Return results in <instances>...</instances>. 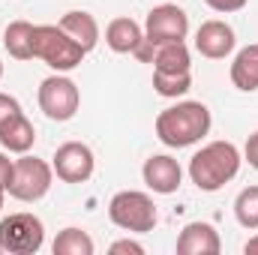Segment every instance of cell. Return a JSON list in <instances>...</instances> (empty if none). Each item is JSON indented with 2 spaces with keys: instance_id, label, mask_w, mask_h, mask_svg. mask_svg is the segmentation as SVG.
Wrapping results in <instances>:
<instances>
[{
  "instance_id": "obj_20",
  "label": "cell",
  "mask_w": 258,
  "mask_h": 255,
  "mask_svg": "<svg viewBox=\"0 0 258 255\" xmlns=\"http://www.w3.org/2000/svg\"><path fill=\"white\" fill-rule=\"evenodd\" d=\"M192 87V75L189 72H156L153 69V90L165 99H177L183 93H189Z\"/></svg>"
},
{
  "instance_id": "obj_25",
  "label": "cell",
  "mask_w": 258,
  "mask_h": 255,
  "mask_svg": "<svg viewBox=\"0 0 258 255\" xmlns=\"http://www.w3.org/2000/svg\"><path fill=\"white\" fill-rule=\"evenodd\" d=\"M12 168H15V162H12L6 153H0V189L9 186V180H12Z\"/></svg>"
},
{
  "instance_id": "obj_1",
  "label": "cell",
  "mask_w": 258,
  "mask_h": 255,
  "mask_svg": "<svg viewBox=\"0 0 258 255\" xmlns=\"http://www.w3.org/2000/svg\"><path fill=\"white\" fill-rule=\"evenodd\" d=\"M210 108L204 102H177L156 117V138L165 147H192L210 132Z\"/></svg>"
},
{
  "instance_id": "obj_28",
  "label": "cell",
  "mask_w": 258,
  "mask_h": 255,
  "mask_svg": "<svg viewBox=\"0 0 258 255\" xmlns=\"http://www.w3.org/2000/svg\"><path fill=\"white\" fill-rule=\"evenodd\" d=\"M3 201H6V189H0V210H3Z\"/></svg>"
},
{
  "instance_id": "obj_11",
  "label": "cell",
  "mask_w": 258,
  "mask_h": 255,
  "mask_svg": "<svg viewBox=\"0 0 258 255\" xmlns=\"http://www.w3.org/2000/svg\"><path fill=\"white\" fill-rule=\"evenodd\" d=\"M141 177H144L147 189L159 192V195H171V192L180 189V183H183V168L168 153H156V156L144 159Z\"/></svg>"
},
{
  "instance_id": "obj_15",
  "label": "cell",
  "mask_w": 258,
  "mask_h": 255,
  "mask_svg": "<svg viewBox=\"0 0 258 255\" xmlns=\"http://www.w3.org/2000/svg\"><path fill=\"white\" fill-rule=\"evenodd\" d=\"M60 27H63L84 51H93L96 42H99V24H96V18H93L90 12H84V9L66 12L63 18H60Z\"/></svg>"
},
{
  "instance_id": "obj_18",
  "label": "cell",
  "mask_w": 258,
  "mask_h": 255,
  "mask_svg": "<svg viewBox=\"0 0 258 255\" xmlns=\"http://www.w3.org/2000/svg\"><path fill=\"white\" fill-rule=\"evenodd\" d=\"M150 63L156 72H189L192 57H189L186 42H162V45H156Z\"/></svg>"
},
{
  "instance_id": "obj_7",
  "label": "cell",
  "mask_w": 258,
  "mask_h": 255,
  "mask_svg": "<svg viewBox=\"0 0 258 255\" xmlns=\"http://www.w3.org/2000/svg\"><path fill=\"white\" fill-rule=\"evenodd\" d=\"M36 99H39L42 114H45L48 120H57V123L72 120V117L78 114V105H81L78 84H75L72 78L60 75V72H57V75H48V78L39 84Z\"/></svg>"
},
{
  "instance_id": "obj_10",
  "label": "cell",
  "mask_w": 258,
  "mask_h": 255,
  "mask_svg": "<svg viewBox=\"0 0 258 255\" xmlns=\"http://www.w3.org/2000/svg\"><path fill=\"white\" fill-rule=\"evenodd\" d=\"M234 45H237V39H234L231 24H225L219 18H210L195 30V48H198L201 57L222 60V57H228L234 51Z\"/></svg>"
},
{
  "instance_id": "obj_6",
  "label": "cell",
  "mask_w": 258,
  "mask_h": 255,
  "mask_svg": "<svg viewBox=\"0 0 258 255\" xmlns=\"http://www.w3.org/2000/svg\"><path fill=\"white\" fill-rule=\"evenodd\" d=\"M51 180H54V168L45 159H36V156L21 153V159H15L12 180H9L6 192L12 198H18V201H39V198L48 195Z\"/></svg>"
},
{
  "instance_id": "obj_4",
  "label": "cell",
  "mask_w": 258,
  "mask_h": 255,
  "mask_svg": "<svg viewBox=\"0 0 258 255\" xmlns=\"http://www.w3.org/2000/svg\"><path fill=\"white\" fill-rule=\"evenodd\" d=\"M108 216L117 228L132 231V234H147L156 225V204L147 192L123 189L108 201Z\"/></svg>"
},
{
  "instance_id": "obj_17",
  "label": "cell",
  "mask_w": 258,
  "mask_h": 255,
  "mask_svg": "<svg viewBox=\"0 0 258 255\" xmlns=\"http://www.w3.org/2000/svg\"><path fill=\"white\" fill-rule=\"evenodd\" d=\"M33 27L30 21L18 18V21H9L6 33H3V48L9 51V57L15 60H33Z\"/></svg>"
},
{
  "instance_id": "obj_2",
  "label": "cell",
  "mask_w": 258,
  "mask_h": 255,
  "mask_svg": "<svg viewBox=\"0 0 258 255\" xmlns=\"http://www.w3.org/2000/svg\"><path fill=\"white\" fill-rule=\"evenodd\" d=\"M240 162V150L231 141H210L189 159V180L201 192H216L237 177Z\"/></svg>"
},
{
  "instance_id": "obj_22",
  "label": "cell",
  "mask_w": 258,
  "mask_h": 255,
  "mask_svg": "<svg viewBox=\"0 0 258 255\" xmlns=\"http://www.w3.org/2000/svg\"><path fill=\"white\" fill-rule=\"evenodd\" d=\"M21 111V102L15 99V96H9V93H0V126L12 117V114H18Z\"/></svg>"
},
{
  "instance_id": "obj_14",
  "label": "cell",
  "mask_w": 258,
  "mask_h": 255,
  "mask_svg": "<svg viewBox=\"0 0 258 255\" xmlns=\"http://www.w3.org/2000/svg\"><path fill=\"white\" fill-rule=\"evenodd\" d=\"M33 141H36V129L27 120L24 111L12 114V117L0 126V144H3V150H9V153H27V150L33 147Z\"/></svg>"
},
{
  "instance_id": "obj_19",
  "label": "cell",
  "mask_w": 258,
  "mask_h": 255,
  "mask_svg": "<svg viewBox=\"0 0 258 255\" xmlns=\"http://www.w3.org/2000/svg\"><path fill=\"white\" fill-rule=\"evenodd\" d=\"M54 255H93V237L81 228H63L54 243H51Z\"/></svg>"
},
{
  "instance_id": "obj_29",
  "label": "cell",
  "mask_w": 258,
  "mask_h": 255,
  "mask_svg": "<svg viewBox=\"0 0 258 255\" xmlns=\"http://www.w3.org/2000/svg\"><path fill=\"white\" fill-rule=\"evenodd\" d=\"M0 78H3V63H0Z\"/></svg>"
},
{
  "instance_id": "obj_27",
  "label": "cell",
  "mask_w": 258,
  "mask_h": 255,
  "mask_svg": "<svg viewBox=\"0 0 258 255\" xmlns=\"http://www.w3.org/2000/svg\"><path fill=\"white\" fill-rule=\"evenodd\" d=\"M243 252H246V255H258V234H255V237H249V240H246Z\"/></svg>"
},
{
  "instance_id": "obj_16",
  "label": "cell",
  "mask_w": 258,
  "mask_h": 255,
  "mask_svg": "<svg viewBox=\"0 0 258 255\" xmlns=\"http://www.w3.org/2000/svg\"><path fill=\"white\" fill-rule=\"evenodd\" d=\"M231 84L243 93L258 90V42L240 48L231 63Z\"/></svg>"
},
{
  "instance_id": "obj_23",
  "label": "cell",
  "mask_w": 258,
  "mask_h": 255,
  "mask_svg": "<svg viewBox=\"0 0 258 255\" xmlns=\"http://www.w3.org/2000/svg\"><path fill=\"white\" fill-rule=\"evenodd\" d=\"M213 12H240L249 0H204Z\"/></svg>"
},
{
  "instance_id": "obj_12",
  "label": "cell",
  "mask_w": 258,
  "mask_h": 255,
  "mask_svg": "<svg viewBox=\"0 0 258 255\" xmlns=\"http://www.w3.org/2000/svg\"><path fill=\"white\" fill-rule=\"evenodd\" d=\"M222 240L210 222H189L177 237V255H219Z\"/></svg>"
},
{
  "instance_id": "obj_24",
  "label": "cell",
  "mask_w": 258,
  "mask_h": 255,
  "mask_svg": "<svg viewBox=\"0 0 258 255\" xmlns=\"http://www.w3.org/2000/svg\"><path fill=\"white\" fill-rule=\"evenodd\" d=\"M120 252H132V255H144V246L141 243H135V240H117V243H111V255H120Z\"/></svg>"
},
{
  "instance_id": "obj_26",
  "label": "cell",
  "mask_w": 258,
  "mask_h": 255,
  "mask_svg": "<svg viewBox=\"0 0 258 255\" xmlns=\"http://www.w3.org/2000/svg\"><path fill=\"white\" fill-rule=\"evenodd\" d=\"M243 156H246V162L258 171V132L249 135V141H246V147H243Z\"/></svg>"
},
{
  "instance_id": "obj_3",
  "label": "cell",
  "mask_w": 258,
  "mask_h": 255,
  "mask_svg": "<svg viewBox=\"0 0 258 255\" xmlns=\"http://www.w3.org/2000/svg\"><path fill=\"white\" fill-rule=\"evenodd\" d=\"M84 48L66 33L60 24H36L33 27V57L48 63L54 72H69L84 60Z\"/></svg>"
},
{
  "instance_id": "obj_8",
  "label": "cell",
  "mask_w": 258,
  "mask_h": 255,
  "mask_svg": "<svg viewBox=\"0 0 258 255\" xmlns=\"http://www.w3.org/2000/svg\"><path fill=\"white\" fill-rule=\"evenodd\" d=\"M186 33H189V15L177 3H162L156 9H150V15L144 21V39L153 45L183 42Z\"/></svg>"
},
{
  "instance_id": "obj_5",
  "label": "cell",
  "mask_w": 258,
  "mask_h": 255,
  "mask_svg": "<svg viewBox=\"0 0 258 255\" xmlns=\"http://www.w3.org/2000/svg\"><path fill=\"white\" fill-rule=\"evenodd\" d=\"M45 243V225L33 213H9L0 219V249L9 255H33Z\"/></svg>"
},
{
  "instance_id": "obj_13",
  "label": "cell",
  "mask_w": 258,
  "mask_h": 255,
  "mask_svg": "<svg viewBox=\"0 0 258 255\" xmlns=\"http://www.w3.org/2000/svg\"><path fill=\"white\" fill-rule=\"evenodd\" d=\"M144 42V30L135 18H114L105 27V45L117 54H135V48Z\"/></svg>"
},
{
  "instance_id": "obj_21",
  "label": "cell",
  "mask_w": 258,
  "mask_h": 255,
  "mask_svg": "<svg viewBox=\"0 0 258 255\" xmlns=\"http://www.w3.org/2000/svg\"><path fill=\"white\" fill-rule=\"evenodd\" d=\"M234 216L243 228L255 231L258 228V186H246L234 198Z\"/></svg>"
},
{
  "instance_id": "obj_9",
  "label": "cell",
  "mask_w": 258,
  "mask_h": 255,
  "mask_svg": "<svg viewBox=\"0 0 258 255\" xmlns=\"http://www.w3.org/2000/svg\"><path fill=\"white\" fill-rule=\"evenodd\" d=\"M54 174L63 180V183H84L93 177V168H96V159H93V150L81 141H66L57 147L54 153V162H51Z\"/></svg>"
}]
</instances>
